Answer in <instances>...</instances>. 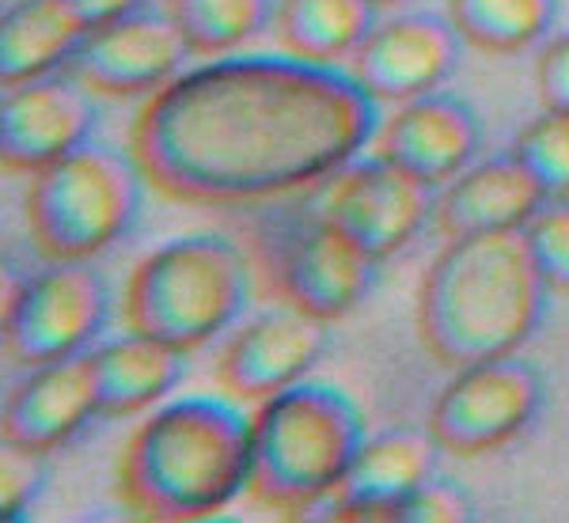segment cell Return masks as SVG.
Masks as SVG:
<instances>
[{
  "mask_svg": "<svg viewBox=\"0 0 569 523\" xmlns=\"http://www.w3.org/2000/svg\"><path fill=\"white\" fill-rule=\"evenodd\" d=\"M547 205L543 187L512 152L475 163L440 187L433 224L445 240L482 232H525L531 217Z\"/></svg>",
  "mask_w": 569,
  "mask_h": 523,
  "instance_id": "18",
  "label": "cell"
},
{
  "mask_svg": "<svg viewBox=\"0 0 569 523\" xmlns=\"http://www.w3.org/2000/svg\"><path fill=\"white\" fill-rule=\"evenodd\" d=\"M187 58L190 42L171 12H133L88 31L69 61V77L80 80L91 95L137 99L171 84Z\"/></svg>",
  "mask_w": 569,
  "mask_h": 523,
  "instance_id": "11",
  "label": "cell"
},
{
  "mask_svg": "<svg viewBox=\"0 0 569 523\" xmlns=\"http://www.w3.org/2000/svg\"><path fill=\"white\" fill-rule=\"evenodd\" d=\"M330 323L284 304L266 311L228 338L217 361V388L236 402H266L300 383L323 356Z\"/></svg>",
  "mask_w": 569,
  "mask_h": 523,
  "instance_id": "12",
  "label": "cell"
},
{
  "mask_svg": "<svg viewBox=\"0 0 569 523\" xmlns=\"http://www.w3.org/2000/svg\"><path fill=\"white\" fill-rule=\"evenodd\" d=\"M433 190L437 187L421 182L418 174L376 155L369 163H353L335 174V182L319 201V213L342 224L365 251H372L383 262L415 240L426 220L433 217Z\"/></svg>",
  "mask_w": 569,
  "mask_h": 523,
  "instance_id": "10",
  "label": "cell"
},
{
  "mask_svg": "<svg viewBox=\"0 0 569 523\" xmlns=\"http://www.w3.org/2000/svg\"><path fill=\"white\" fill-rule=\"evenodd\" d=\"M110 284L91 262H46L8 292L4 345L12 364L42 369L69 361L103 334Z\"/></svg>",
  "mask_w": 569,
  "mask_h": 523,
  "instance_id": "7",
  "label": "cell"
},
{
  "mask_svg": "<svg viewBox=\"0 0 569 523\" xmlns=\"http://www.w3.org/2000/svg\"><path fill=\"white\" fill-rule=\"evenodd\" d=\"M445 447L426 429H395L376 440H365L335 497L327 501L330 520L346 523H391L399 504L437 474Z\"/></svg>",
  "mask_w": 569,
  "mask_h": 523,
  "instance_id": "16",
  "label": "cell"
},
{
  "mask_svg": "<svg viewBox=\"0 0 569 523\" xmlns=\"http://www.w3.org/2000/svg\"><path fill=\"white\" fill-rule=\"evenodd\" d=\"M460 42V31L448 16H391L376 23L361 50L353 53V77L376 103H410L452 77Z\"/></svg>",
  "mask_w": 569,
  "mask_h": 523,
  "instance_id": "13",
  "label": "cell"
},
{
  "mask_svg": "<svg viewBox=\"0 0 569 523\" xmlns=\"http://www.w3.org/2000/svg\"><path fill=\"white\" fill-rule=\"evenodd\" d=\"M144 179L133 152L80 144L27 182V235L46 262H91L130 235L144 205Z\"/></svg>",
  "mask_w": 569,
  "mask_h": 523,
  "instance_id": "6",
  "label": "cell"
},
{
  "mask_svg": "<svg viewBox=\"0 0 569 523\" xmlns=\"http://www.w3.org/2000/svg\"><path fill=\"white\" fill-rule=\"evenodd\" d=\"M536 91L547 110H569V31L550 39L539 53Z\"/></svg>",
  "mask_w": 569,
  "mask_h": 523,
  "instance_id": "28",
  "label": "cell"
},
{
  "mask_svg": "<svg viewBox=\"0 0 569 523\" xmlns=\"http://www.w3.org/2000/svg\"><path fill=\"white\" fill-rule=\"evenodd\" d=\"M547 292L525 232L445 240L418 284V342L445 369L509 356L543 323Z\"/></svg>",
  "mask_w": 569,
  "mask_h": 523,
  "instance_id": "2",
  "label": "cell"
},
{
  "mask_svg": "<svg viewBox=\"0 0 569 523\" xmlns=\"http://www.w3.org/2000/svg\"><path fill=\"white\" fill-rule=\"evenodd\" d=\"M96 125L91 91L72 77H42L8 88L0 110V160L8 171L34 174L88 144Z\"/></svg>",
  "mask_w": 569,
  "mask_h": 523,
  "instance_id": "14",
  "label": "cell"
},
{
  "mask_svg": "<svg viewBox=\"0 0 569 523\" xmlns=\"http://www.w3.org/2000/svg\"><path fill=\"white\" fill-rule=\"evenodd\" d=\"M99 418H133L160 402L187 369V353L149 334H122L91 353Z\"/></svg>",
  "mask_w": 569,
  "mask_h": 523,
  "instance_id": "20",
  "label": "cell"
},
{
  "mask_svg": "<svg viewBox=\"0 0 569 523\" xmlns=\"http://www.w3.org/2000/svg\"><path fill=\"white\" fill-rule=\"evenodd\" d=\"M547 383L517 353L456 369L429 410V433L448 455L475 459L512 444L536 421Z\"/></svg>",
  "mask_w": 569,
  "mask_h": 523,
  "instance_id": "9",
  "label": "cell"
},
{
  "mask_svg": "<svg viewBox=\"0 0 569 523\" xmlns=\"http://www.w3.org/2000/svg\"><path fill=\"white\" fill-rule=\"evenodd\" d=\"M475 520V501L460 482L433 474L421 482L395 512V523H467Z\"/></svg>",
  "mask_w": 569,
  "mask_h": 523,
  "instance_id": "27",
  "label": "cell"
},
{
  "mask_svg": "<svg viewBox=\"0 0 569 523\" xmlns=\"http://www.w3.org/2000/svg\"><path fill=\"white\" fill-rule=\"evenodd\" d=\"M376 12L372 0H281L278 4V39L292 58L338 66L353 58L372 34Z\"/></svg>",
  "mask_w": 569,
  "mask_h": 523,
  "instance_id": "21",
  "label": "cell"
},
{
  "mask_svg": "<svg viewBox=\"0 0 569 523\" xmlns=\"http://www.w3.org/2000/svg\"><path fill=\"white\" fill-rule=\"evenodd\" d=\"M251 296V262L240 243L213 232L179 235L133 265L122 323L133 334L194 353L240 319Z\"/></svg>",
  "mask_w": 569,
  "mask_h": 523,
  "instance_id": "5",
  "label": "cell"
},
{
  "mask_svg": "<svg viewBox=\"0 0 569 523\" xmlns=\"http://www.w3.org/2000/svg\"><path fill=\"white\" fill-rule=\"evenodd\" d=\"M376 259L319 209L273 228V251L266 259V281L289 308L335 323L369 296Z\"/></svg>",
  "mask_w": 569,
  "mask_h": 523,
  "instance_id": "8",
  "label": "cell"
},
{
  "mask_svg": "<svg viewBox=\"0 0 569 523\" xmlns=\"http://www.w3.org/2000/svg\"><path fill=\"white\" fill-rule=\"evenodd\" d=\"M482 149V118L467 99L452 91H429L421 99L399 103L380 130L376 155L399 163L429 187H448L456 174L471 168Z\"/></svg>",
  "mask_w": 569,
  "mask_h": 523,
  "instance_id": "15",
  "label": "cell"
},
{
  "mask_svg": "<svg viewBox=\"0 0 569 523\" xmlns=\"http://www.w3.org/2000/svg\"><path fill=\"white\" fill-rule=\"evenodd\" d=\"M251 418L236 399H179L133 429L114 490L133 520L190 523L224 512L251 485Z\"/></svg>",
  "mask_w": 569,
  "mask_h": 523,
  "instance_id": "3",
  "label": "cell"
},
{
  "mask_svg": "<svg viewBox=\"0 0 569 523\" xmlns=\"http://www.w3.org/2000/svg\"><path fill=\"white\" fill-rule=\"evenodd\" d=\"M365 444L361 406L330 383H292L251 414V493L262 509L300 520L335 497Z\"/></svg>",
  "mask_w": 569,
  "mask_h": 523,
  "instance_id": "4",
  "label": "cell"
},
{
  "mask_svg": "<svg viewBox=\"0 0 569 523\" xmlns=\"http://www.w3.org/2000/svg\"><path fill=\"white\" fill-rule=\"evenodd\" d=\"M536 174L547 201H569V110H547L520 130L509 149Z\"/></svg>",
  "mask_w": 569,
  "mask_h": 523,
  "instance_id": "24",
  "label": "cell"
},
{
  "mask_svg": "<svg viewBox=\"0 0 569 523\" xmlns=\"http://www.w3.org/2000/svg\"><path fill=\"white\" fill-rule=\"evenodd\" d=\"M46 490V455L31 447L4 444L0 452V512L4 520H23Z\"/></svg>",
  "mask_w": 569,
  "mask_h": 523,
  "instance_id": "26",
  "label": "cell"
},
{
  "mask_svg": "<svg viewBox=\"0 0 569 523\" xmlns=\"http://www.w3.org/2000/svg\"><path fill=\"white\" fill-rule=\"evenodd\" d=\"M69 4L77 8V16L88 23V31H96V27H107V23L122 20V16L141 12L144 0H69Z\"/></svg>",
  "mask_w": 569,
  "mask_h": 523,
  "instance_id": "29",
  "label": "cell"
},
{
  "mask_svg": "<svg viewBox=\"0 0 569 523\" xmlns=\"http://www.w3.org/2000/svg\"><path fill=\"white\" fill-rule=\"evenodd\" d=\"M528 247L536 254L539 270L550 284V292L569 296V201H547L531 224L525 228Z\"/></svg>",
  "mask_w": 569,
  "mask_h": 523,
  "instance_id": "25",
  "label": "cell"
},
{
  "mask_svg": "<svg viewBox=\"0 0 569 523\" xmlns=\"http://www.w3.org/2000/svg\"><path fill=\"white\" fill-rule=\"evenodd\" d=\"M376 125V99L335 66L213 58L144 99L130 152L160 198L243 209L335 179Z\"/></svg>",
  "mask_w": 569,
  "mask_h": 523,
  "instance_id": "1",
  "label": "cell"
},
{
  "mask_svg": "<svg viewBox=\"0 0 569 523\" xmlns=\"http://www.w3.org/2000/svg\"><path fill=\"white\" fill-rule=\"evenodd\" d=\"M88 23L69 0H16L0 27V84L20 88L69 66Z\"/></svg>",
  "mask_w": 569,
  "mask_h": 523,
  "instance_id": "19",
  "label": "cell"
},
{
  "mask_svg": "<svg viewBox=\"0 0 569 523\" xmlns=\"http://www.w3.org/2000/svg\"><path fill=\"white\" fill-rule=\"evenodd\" d=\"M376 8H395V4H402V0H372Z\"/></svg>",
  "mask_w": 569,
  "mask_h": 523,
  "instance_id": "30",
  "label": "cell"
},
{
  "mask_svg": "<svg viewBox=\"0 0 569 523\" xmlns=\"http://www.w3.org/2000/svg\"><path fill=\"white\" fill-rule=\"evenodd\" d=\"M91 418H99V388L91 353L31 369L4 402L0 440L16 447L53 455L66 447Z\"/></svg>",
  "mask_w": 569,
  "mask_h": 523,
  "instance_id": "17",
  "label": "cell"
},
{
  "mask_svg": "<svg viewBox=\"0 0 569 523\" xmlns=\"http://www.w3.org/2000/svg\"><path fill=\"white\" fill-rule=\"evenodd\" d=\"M558 0H448V20L482 53H520L550 31Z\"/></svg>",
  "mask_w": 569,
  "mask_h": 523,
  "instance_id": "22",
  "label": "cell"
},
{
  "mask_svg": "<svg viewBox=\"0 0 569 523\" xmlns=\"http://www.w3.org/2000/svg\"><path fill=\"white\" fill-rule=\"evenodd\" d=\"M171 20L187 34L190 53L220 58L240 50L273 16V0H171Z\"/></svg>",
  "mask_w": 569,
  "mask_h": 523,
  "instance_id": "23",
  "label": "cell"
}]
</instances>
